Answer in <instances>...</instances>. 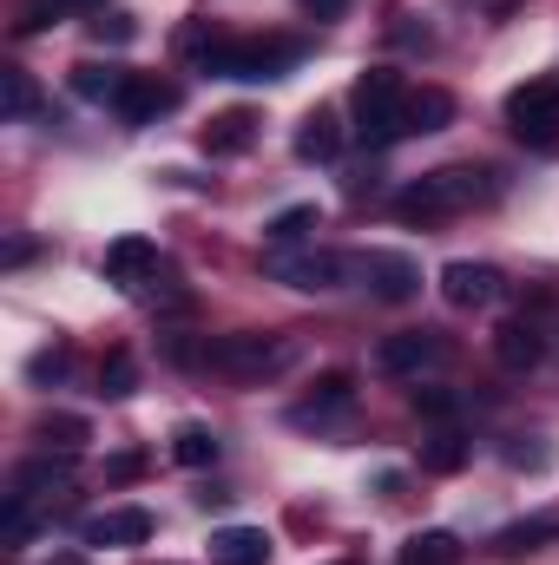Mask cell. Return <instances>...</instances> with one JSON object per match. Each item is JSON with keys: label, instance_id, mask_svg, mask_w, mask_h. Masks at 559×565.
<instances>
[{"label": "cell", "instance_id": "1", "mask_svg": "<svg viewBox=\"0 0 559 565\" xmlns=\"http://www.w3.org/2000/svg\"><path fill=\"white\" fill-rule=\"evenodd\" d=\"M487 198H494V171L447 164V171H428L421 184H409V191L395 198V211H402L409 224H434V217H447V211H474V204H487Z\"/></svg>", "mask_w": 559, "mask_h": 565}, {"label": "cell", "instance_id": "2", "mask_svg": "<svg viewBox=\"0 0 559 565\" xmlns=\"http://www.w3.org/2000/svg\"><path fill=\"white\" fill-rule=\"evenodd\" d=\"M191 46H198V73L211 79H283L303 53L289 40H198V33Z\"/></svg>", "mask_w": 559, "mask_h": 565}, {"label": "cell", "instance_id": "3", "mask_svg": "<svg viewBox=\"0 0 559 565\" xmlns=\"http://www.w3.org/2000/svg\"><path fill=\"white\" fill-rule=\"evenodd\" d=\"M349 106H356V132L362 145H395L409 139V86H402V73H389V66H376V73H362L356 79V93H349Z\"/></svg>", "mask_w": 559, "mask_h": 565}, {"label": "cell", "instance_id": "4", "mask_svg": "<svg viewBox=\"0 0 559 565\" xmlns=\"http://www.w3.org/2000/svg\"><path fill=\"white\" fill-rule=\"evenodd\" d=\"M204 362L224 369V375L264 382V375H277V369L296 362V342L289 335H218V342H204Z\"/></svg>", "mask_w": 559, "mask_h": 565}, {"label": "cell", "instance_id": "5", "mask_svg": "<svg viewBox=\"0 0 559 565\" xmlns=\"http://www.w3.org/2000/svg\"><path fill=\"white\" fill-rule=\"evenodd\" d=\"M264 270L289 289H342L356 282V250H271Z\"/></svg>", "mask_w": 559, "mask_h": 565}, {"label": "cell", "instance_id": "6", "mask_svg": "<svg viewBox=\"0 0 559 565\" xmlns=\"http://www.w3.org/2000/svg\"><path fill=\"white\" fill-rule=\"evenodd\" d=\"M507 126L527 145H553L559 139V79H527L507 93Z\"/></svg>", "mask_w": 559, "mask_h": 565}, {"label": "cell", "instance_id": "7", "mask_svg": "<svg viewBox=\"0 0 559 565\" xmlns=\"http://www.w3.org/2000/svg\"><path fill=\"white\" fill-rule=\"evenodd\" d=\"M356 282L376 289L382 302H409L421 289V270L409 257H395V250H356Z\"/></svg>", "mask_w": 559, "mask_h": 565}, {"label": "cell", "instance_id": "8", "mask_svg": "<svg viewBox=\"0 0 559 565\" xmlns=\"http://www.w3.org/2000/svg\"><path fill=\"white\" fill-rule=\"evenodd\" d=\"M447 355V342L434 335V329H402V335H382L376 342V369L382 375H421V369H434Z\"/></svg>", "mask_w": 559, "mask_h": 565}, {"label": "cell", "instance_id": "9", "mask_svg": "<svg viewBox=\"0 0 559 565\" xmlns=\"http://www.w3.org/2000/svg\"><path fill=\"white\" fill-rule=\"evenodd\" d=\"M500 289H507V277H500L494 264H467V257H461V264L441 270V296H447L454 309H494Z\"/></svg>", "mask_w": 559, "mask_h": 565}, {"label": "cell", "instance_id": "10", "mask_svg": "<svg viewBox=\"0 0 559 565\" xmlns=\"http://www.w3.org/2000/svg\"><path fill=\"white\" fill-rule=\"evenodd\" d=\"M171 106H178V86H165V79H151V73H133L126 93L113 99V113H119L126 126H151V119L171 113Z\"/></svg>", "mask_w": 559, "mask_h": 565}, {"label": "cell", "instance_id": "11", "mask_svg": "<svg viewBox=\"0 0 559 565\" xmlns=\"http://www.w3.org/2000/svg\"><path fill=\"white\" fill-rule=\"evenodd\" d=\"M80 540H86V546H145V540H151V513H145V507L99 513V520L80 526Z\"/></svg>", "mask_w": 559, "mask_h": 565}, {"label": "cell", "instance_id": "12", "mask_svg": "<svg viewBox=\"0 0 559 565\" xmlns=\"http://www.w3.org/2000/svg\"><path fill=\"white\" fill-rule=\"evenodd\" d=\"M211 565H271V533L264 526H224V533H211Z\"/></svg>", "mask_w": 559, "mask_h": 565}, {"label": "cell", "instance_id": "13", "mask_svg": "<svg viewBox=\"0 0 559 565\" xmlns=\"http://www.w3.org/2000/svg\"><path fill=\"white\" fill-rule=\"evenodd\" d=\"M113 282H145L158 270V244L151 237H119V244H106V264H99Z\"/></svg>", "mask_w": 559, "mask_h": 565}, {"label": "cell", "instance_id": "14", "mask_svg": "<svg viewBox=\"0 0 559 565\" xmlns=\"http://www.w3.org/2000/svg\"><path fill=\"white\" fill-rule=\"evenodd\" d=\"M251 145H257V113H244V106H238V113H218V119L204 126V151H211V158H238V151H251Z\"/></svg>", "mask_w": 559, "mask_h": 565}, {"label": "cell", "instance_id": "15", "mask_svg": "<svg viewBox=\"0 0 559 565\" xmlns=\"http://www.w3.org/2000/svg\"><path fill=\"white\" fill-rule=\"evenodd\" d=\"M336 151H342V126H336V113H309L303 132H296V158H303V164H329Z\"/></svg>", "mask_w": 559, "mask_h": 565}, {"label": "cell", "instance_id": "16", "mask_svg": "<svg viewBox=\"0 0 559 565\" xmlns=\"http://www.w3.org/2000/svg\"><path fill=\"white\" fill-rule=\"evenodd\" d=\"M126 66H99V60H86V66H73V93L80 99H93V106H113L119 93H126Z\"/></svg>", "mask_w": 559, "mask_h": 565}, {"label": "cell", "instance_id": "17", "mask_svg": "<svg viewBox=\"0 0 559 565\" xmlns=\"http://www.w3.org/2000/svg\"><path fill=\"white\" fill-rule=\"evenodd\" d=\"M494 355H500V369H534V362L547 355V342H540L534 322H507V329L494 335Z\"/></svg>", "mask_w": 559, "mask_h": 565}, {"label": "cell", "instance_id": "18", "mask_svg": "<svg viewBox=\"0 0 559 565\" xmlns=\"http://www.w3.org/2000/svg\"><path fill=\"white\" fill-rule=\"evenodd\" d=\"M547 540H559V520H553V513H540V520H520V526H507V533L494 540V553H500V559H520V553H540Z\"/></svg>", "mask_w": 559, "mask_h": 565}, {"label": "cell", "instance_id": "19", "mask_svg": "<svg viewBox=\"0 0 559 565\" xmlns=\"http://www.w3.org/2000/svg\"><path fill=\"white\" fill-rule=\"evenodd\" d=\"M402 119H409V139H415V132H441V126L454 119V99H447L441 86H421V93H409V113H402Z\"/></svg>", "mask_w": 559, "mask_h": 565}, {"label": "cell", "instance_id": "20", "mask_svg": "<svg viewBox=\"0 0 559 565\" xmlns=\"http://www.w3.org/2000/svg\"><path fill=\"white\" fill-rule=\"evenodd\" d=\"M316 224H323V211H316V204H289V211H277V217L264 224V237H271L277 250H296V244H303Z\"/></svg>", "mask_w": 559, "mask_h": 565}, {"label": "cell", "instance_id": "21", "mask_svg": "<svg viewBox=\"0 0 559 565\" xmlns=\"http://www.w3.org/2000/svg\"><path fill=\"white\" fill-rule=\"evenodd\" d=\"M421 467H428V473H454V467H467V440H461L454 427L428 434V440H421Z\"/></svg>", "mask_w": 559, "mask_h": 565}, {"label": "cell", "instance_id": "22", "mask_svg": "<svg viewBox=\"0 0 559 565\" xmlns=\"http://www.w3.org/2000/svg\"><path fill=\"white\" fill-rule=\"evenodd\" d=\"M33 434H40V447H46V454H53V447H60V454H80V447L93 440V427L80 422V415H46Z\"/></svg>", "mask_w": 559, "mask_h": 565}, {"label": "cell", "instance_id": "23", "mask_svg": "<svg viewBox=\"0 0 559 565\" xmlns=\"http://www.w3.org/2000/svg\"><path fill=\"white\" fill-rule=\"evenodd\" d=\"M171 460L178 467H211L218 460V434L211 427H178L171 434Z\"/></svg>", "mask_w": 559, "mask_h": 565}, {"label": "cell", "instance_id": "24", "mask_svg": "<svg viewBox=\"0 0 559 565\" xmlns=\"http://www.w3.org/2000/svg\"><path fill=\"white\" fill-rule=\"evenodd\" d=\"M66 473H73V460H66V454H60V460H53V454H46V460H27V467L13 473V493H27V500H33L40 487H66Z\"/></svg>", "mask_w": 559, "mask_h": 565}, {"label": "cell", "instance_id": "25", "mask_svg": "<svg viewBox=\"0 0 559 565\" xmlns=\"http://www.w3.org/2000/svg\"><path fill=\"white\" fill-rule=\"evenodd\" d=\"M454 533H415L409 546H402V565H454Z\"/></svg>", "mask_w": 559, "mask_h": 565}, {"label": "cell", "instance_id": "26", "mask_svg": "<svg viewBox=\"0 0 559 565\" xmlns=\"http://www.w3.org/2000/svg\"><path fill=\"white\" fill-rule=\"evenodd\" d=\"M0 540H7V546H27V540H33V513H27V493H7V513H0Z\"/></svg>", "mask_w": 559, "mask_h": 565}, {"label": "cell", "instance_id": "27", "mask_svg": "<svg viewBox=\"0 0 559 565\" xmlns=\"http://www.w3.org/2000/svg\"><path fill=\"white\" fill-rule=\"evenodd\" d=\"M99 395H106V402H126V395H133V355H113V362H106Z\"/></svg>", "mask_w": 559, "mask_h": 565}, {"label": "cell", "instance_id": "28", "mask_svg": "<svg viewBox=\"0 0 559 565\" xmlns=\"http://www.w3.org/2000/svg\"><path fill=\"white\" fill-rule=\"evenodd\" d=\"M0 86H7V119H27L33 113V79L27 73H0Z\"/></svg>", "mask_w": 559, "mask_h": 565}, {"label": "cell", "instance_id": "29", "mask_svg": "<svg viewBox=\"0 0 559 565\" xmlns=\"http://www.w3.org/2000/svg\"><path fill=\"white\" fill-rule=\"evenodd\" d=\"M415 408H421V415H434V422H447V415H454L461 402H454L447 388H415Z\"/></svg>", "mask_w": 559, "mask_h": 565}, {"label": "cell", "instance_id": "30", "mask_svg": "<svg viewBox=\"0 0 559 565\" xmlns=\"http://www.w3.org/2000/svg\"><path fill=\"white\" fill-rule=\"evenodd\" d=\"M60 369H66V349H40V355L27 362V375H33V382H53Z\"/></svg>", "mask_w": 559, "mask_h": 565}, {"label": "cell", "instance_id": "31", "mask_svg": "<svg viewBox=\"0 0 559 565\" xmlns=\"http://www.w3.org/2000/svg\"><path fill=\"white\" fill-rule=\"evenodd\" d=\"M99 26V40H133V20L126 13H106V20H93Z\"/></svg>", "mask_w": 559, "mask_h": 565}, {"label": "cell", "instance_id": "32", "mask_svg": "<svg viewBox=\"0 0 559 565\" xmlns=\"http://www.w3.org/2000/svg\"><path fill=\"white\" fill-rule=\"evenodd\" d=\"M507 460H514V467H547L553 454H547V447H507Z\"/></svg>", "mask_w": 559, "mask_h": 565}, {"label": "cell", "instance_id": "33", "mask_svg": "<svg viewBox=\"0 0 559 565\" xmlns=\"http://www.w3.org/2000/svg\"><path fill=\"white\" fill-rule=\"evenodd\" d=\"M303 7H309V13H316V20H336V13H342V7H349V0H303Z\"/></svg>", "mask_w": 559, "mask_h": 565}, {"label": "cell", "instance_id": "34", "mask_svg": "<svg viewBox=\"0 0 559 565\" xmlns=\"http://www.w3.org/2000/svg\"><path fill=\"white\" fill-rule=\"evenodd\" d=\"M46 565H86V559L80 553H60V559H46Z\"/></svg>", "mask_w": 559, "mask_h": 565}]
</instances>
